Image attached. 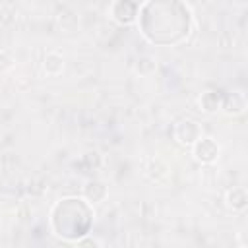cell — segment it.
I'll return each instance as SVG.
<instances>
[{"instance_id": "obj_1", "label": "cell", "mask_w": 248, "mask_h": 248, "mask_svg": "<svg viewBox=\"0 0 248 248\" xmlns=\"http://www.w3.org/2000/svg\"><path fill=\"white\" fill-rule=\"evenodd\" d=\"M141 35L155 45L180 43L192 25L190 8L182 2H141L138 12Z\"/></svg>"}, {"instance_id": "obj_2", "label": "cell", "mask_w": 248, "mask_h": 248, "mask_svg": "<svg viewBox=\"0 0 248 248\" xmlns=\"http://www.w3.org/2000/svg\"><path fill=\"white\" fill-rule=\"evenodd\" d=\"M95 209L83 198H62L50 209V229L64 240H79L89 234Z\"/></svg>"}, {"instance_id": "obj_3", "label": "cell", "mask_w": 248, "mask_h": 248, "mask_svg": "<svg viewBox=\"0 0 248 248\" xmlns=\"http://www.w3.org/2000/svg\"><path fill=\"white\" fill-rule=\"evenodd\" d=\"M138 12H140V2H132V0H114L107 8L108 17L118 25L134 23L138 19Z\"/></svg>"}, {"instance_id": "obj_4", "label": "cell", "mask_w": 248, "mask_h": 248, "mask_svg": "<svg viewBox=\"0 0 248 248\" xmlns=\"http://www.w3.org/2000/svg\"><path fill=\"white\" fill-rule=\"evenodd\" d=\"M174 140L184 145V147H192L202 136H203V130H202V124L196 122L194 118H180L176 124H174Z\"/></svg>"}, {"instance_id": "obj_5", "label": "cell", "mask_w": 248, "mask_h": 248, "mask_svg": "<svg viewBox=\"0 0 248 248\" xmlns=\"http://www.w3.org/2000/svg\"><path fill=\"white\" fill-rule=\"evenodd\" d=\"M190 149H192L194 159L202 165H213L219 159V153H221V147H219L217 140L211 138V136H202Z\"/></svg>"}, {"instance_id": "obj_6", "label": "cell", "mask_w": 248, "mask_h": 248, "mask_svg": "<svg viewBox=\"0 0 248 248\" xmlns=\"http://www.w3.org/2000/svg\"><path fill=\"white\" fill-rule=\"evenodd\" d=\"M81 198L87 202V203H101L108 198V186L99 180V178H89L85 184H83V194Z\"/></svg>"}, {"instance_id": "obj_7", "label": "cell", "mask_w": 248, "mask_h": 248, "mask_svg": "<svg viewBox=\"0 0 248 248\" xmlns=\"http://www.w3.org/2000/svg\"><path fill=\"white\" fill-rule=\"evenodd\" d=\"M221 110H225L227 114H232V116L242 114V112L246 110V95H244V91L234 89V91L223 95Z\"/></svg>"}, {"instance_id": "obj_8", "label": "cell", "mask_w": 248, "mask_h": 248, "mask_svg": "<svg viewBox=\"0 0 248 248\" xmlns=\"http://www.w3.org/2000/svg\"><path fill=\"white\" fill-rule=\"evenodd\" d=\"M225 203L232 211H244L248 205V190L244 186H232L225 194Z\"/></svg>"}, {"instance_id": "obj_9", "label": "cell", "mask_w": 248, "mask_h": 248, "mask_svg": "<svg viewBox=\"0 0 248 248\" xmlns=\"http://www.w3.org/2000/svg\"><path fill=\"white\" fill-rule=\"evenodd\" d=\"M64 56L58 52V50H48L43 58V72L50 78H58L62 72H64Z\"/></svg>"}, {"instance_id": "obj_10", "label": "cell", "mask_w": 248, "mask_h": 248, "mask_svg": "<svg viewBox=\"0 0 248 248\" xmlns=\"http://www.w3.org/2000/svg\"><path fill=\"white\" fill-rule=\"evenodd\" d=\"M200 103V110L207 112V114H213L217 110H221V105H223V95L219 91H203L198 99Z\"/></svg>"}, {"instance_id": "obj_11", "label": "cell", "mask_w": 248, "mask_h": 248, "mask_svg": "<svg viewBox=\"0 0 248 248\" xmlns=\"http://www.w3.org/2000/svg\"><path fill=\"white\" fill-rule=\"evenodd\" d=\"M145 174H147L149 180L161 182V180H165V178L169 176V167H167V163H165L163 159L153 157V159H149L147 165H145Z\"/></svg>"}, {"instance_id": "obj_12", "label": "cell", "mask_w": 248, "mask_h": 248, "mask_svg": "<svg viewBox=\"0 0 248 248\" xmlns=\"http://www.w3.org/2000/svg\"><path fill=\"white\" fill-rule=\"evenodd\" d=\"M155 68H157V62H155V58L149 56V54L140 56V58L136 60V72H138L140 76H143V78L151 76V74L155 72Z\"/></svg>"}, {"instance_id": "obj_13", "label": "cell", "mask_w": 248, "mask_h": 248, "mask_svg": "<svg viewBox=\"0 0 248 248\" xmlns=\"http://www.w3.org/2000/svg\"><path fill=\"white\" fill-rule=\"evenodd\" d=\"M76 248H103V242H101L97 236L85 234V236H81L79 240H76Z\"/></svg>"}, {"instance_id": "obj_14", "label": "cell", "mask_w": 248, "mask_h": 248, "mask_svg": "<svg viewBox=\"0 0 248 248\" xmlns=\"http://www.w3.org/2000/svg\"><path fill=\"white\" fill-rule=\"evenodd\" d=\"M14 68V58L6 48H0V74Z\"/></svg>"}, {"instance_id": "obj_15", "label": "cell", "mask_w": 248, "mask_h": 248, "mask_svg": "<svg viewBox=\"0 0 248 248\" xmlns=\"http://www.w3.org/2000/svg\"><path fill=\"white\" fill-rule=\"evenodd\" d=\"M240 248H244V246H240Z\"/></svg>"}]
</instances>
